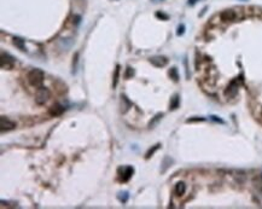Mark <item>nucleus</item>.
Wrapping results in <instances>:
<instances>
[{
	"label": "nucleus",
	"instance_id": "f257e3e1",
	"mask_svg": "<svg viewBox=\"0 0 262 209\" xmlns=\"http://www.w3.org/2000/svg\"><path fill=\"white\" fill-rule=\"evenodd\" d=\"M44 79H45V74L41 69H31L27 75V80L29 85L35 88L41 87Z\"/></svg>",
	"mask_w": 262,
	"mask_h": 209
},
{
	"label": "nucleus",
	"instance_id": "f03ea898",
	"mask_svg": "<svg viewBox=\"0 0 262 209\" xmlns=\"http://www.w3.org/2000/svg\"><path fill=\"white\" fill-rule=\"evenodd\" d=\"M51 97V92L47 87H39L36 90V94H35V102L39 104V105H42L45 104L48 99Z\"/></svg>",
	"mask_w": 262,
	"mask_h": 209
},
{
	"label": "nucleus",
	"instance_id": "7ed1b4c3",
	"mask_svg": "<svg viewBox=\"0 0 262 209\" xmlns=\"http://www.w3.org/2000/svg\"><path fill=\"white\" fill-rule=\"evenodd\" d=\"M16 59L11 55L1 52V61H0V67L1 69H12L15 67Z\"/></svg>",
	"mask_w": 262,
	"mask_h": 209
},
{
	"label": "nucleus",
	"instance_id": "20e7f679",
	"mask_svg": "<svg viewBox=\"0 0 262 209\" xmlns=\"http://www.w3.org/2000/svg\"><path fill=\"white\" fill-rule=\"evenodd\" d=\"M16 128V122L11 121L10 119L5 117V116H1L0 117V131L1 132H5V131H11Z\"/></svg>",
	"mask_w": 262,
	"mask_h": 209
},
{
	"label": "nucleus",
	"instance_id": "39448f33",
	"mask_svg": "<svg viewBox=\"0 0 262 209\" xmlns=\"http://www.w3.org/2000/svg\"><path fill=\"white\" fill-rule=\"evenodd\" d=\"M121 170H122V173H121V175H120V180L123 181V182L129 180V179L132 178L133 173H134V168L132 167V166H126V167H123Z\"/></svg>",
	"mask_w": 262,
	"mask_h": 209
},
{
	"label": "nucleus",
	"instance_id": "423d86ee",
	"mask_svg": "<svg viewBox=\"0 0 262 209\" xmlns=\"http://www.w3.org/2000/svg\"><path fill=\"white\" fill-rule=\"evenodd\" d=\"M150 63H151V64H153L155 67H157V68H162V67L167 65V63H168V59H167L166 57L156 56V57H152V58H150Z\"/></svg>",
	"mask_w": 262,
	"mask_h": 209
},
{
	"label": "nucleus",
	"instance_id": "0eeeda50",
	"mask_svg": "<svg viewBox=\"0 0 262 209\" xmlns=\"http://www.w3.org/2000/svg\"><path fill=\"white\" fill-rule=\"evenodd\" d=\"M220 18L223 22H230L235 19V12L233 10H225L220 14Z\"/></svg>",
	"mask_w": 262,
	"mask_h": 209
},
{
	"label": "nucleus",
	"instance_id": "6e6552de",
	"mask_svg": "<svg viewBox=\"0 0 262 209\" xmlns=\"http://www.w3.org/2000/svg\"><path fill=\"white\" fill-rule=\"evenodd\" d=\"M237 92H238V85H237V81H232L230 86L227 87V90H226V96L227 97H235V94H237Z\"/></svg>",
	"mask_w": 262,
	"mask_h": 209
},
{
	"label": "nucleus",
	"instance_id": "1a4fd4ad",
	"mask_svg": "<svg viewBox=\"0 0 262 209\" xmlns=\"http://www.w3.org/2000/svg\"><path fill=\"white\" fill-rule=\"evenodd\" d=\"M172 163H173V160L170 158V157H168L166 156L164 157V160H163V162H162V168H161V173H166V170L168 168L172 166Z\"/></svg>",
	"mask_w": 262,
	"mask_h": 209
},
{
	"label": "nucleus",
	"instance_id": "9d476101",
	"mask_svg": "<svg viewBox=\"0 0 262 209\" xmlns=\"http://www.w3.org/2000/svg\"><path fill=\"white\" fill-rule=\"evenodd\" d=\"M121 98H122V99H121V107L123 108V109H122V112H126L131 107H132V103L128 100V98L126 97V96H121Z\"/></svg>",
	"mask_w": 262,
	"mask_h": 209
},
{
	"label": "nucleus",
	"instance_id": "9b49d317",
	"mask_svg": "<svg viewBox=\"0 0 262 209\" xmlns=\"http://www.w3.org/2000/svg\"><path fill=\"white\" fill-rule=\"evenodd\" d=\"M186 191V185L185 182H178L175 185V194L178 196H182Z\"/></svg>",
	"mask_w": 262,
	"mask_h": 209
},
{
	"label": "nucleus",
	"instance_id": "f8f14e48",
	"mask_svg": "<svg viewBox=\"0 0 262 209\" xmlns=\"http://www.w3.org/2000/svg\"><path fill=\"white\" fill-rule=\"evenodd\" d=\"M14 44L17 48H19L21 51H26V45H24V40L21 38H14Z\"/></svg>",
	"mask_w": 262,
	"mask_h": 209
},
{
	"label": "nucleus",
	"instance_id": "ddd939ff",
	"mask_svg": "<svg viewBox=\"0 0 262 209\" xmlns=\"http://www.w3.org/2000/svg\"><path fill=\"white\" fill-rule=\"evenodd\" d=\"M63 111H64V108H63V107H60V105H55V107L51 108L50 114L53 115V116H57V115H60Z\"/></svg>",
	"mask_w": 262,
	"mask_h": 209
},
{
	"label": "nucleus",
	"instance_id": "4468645a",
	"mask_svg": "<svg viewBox=\"0 0 262 209\" xmlns=\"http://www.w3.org/2000/svg\"><path fill=\"white\" fill-rule=\"evenodd\" d=\"M120 65H116V69H115V73H114V81H112V87L115 88L117 84H119V77H120Z\"/></svg>",
	"mask_w": 262,
	"mask_h": 209
},
{
	"label": "nucleus",
	"instance_id": "2eb2a0df",
	"mask_svg": "<svg viewBox=\"0 0 262 209\" xmlns=\"http://www.w3.org/2000/svg\"><path fill=\"white\" fill-rule=\"evenodd\" d=\"M179 102H180L179 96H178V94H175L174 97L172 98V102H170V109H172V110H175V109L179 107Z\"/></svg>",
	"mask_w": 262,
	"mask_h": 209
},
{
	"label": "nucleus",
	"instance_id": "dca6fc26",
	"mask_svg": "<svg viewBox=\"0 0 262 209\" xmlns=\"http://www.w3.org/2000/svg\"><path fill=\"white\" fill-rule=\"evenodd\" d=\"M160 146H161L160 144H156L155 146H152L151 149H150V150H149V151L146 153V155H145V158H146V160H149V158H150V157L152 156V155L156 153V151H157L158 149H160Z\"/></svg>",
	"mask_w": 262,
	"mask_h": 209
},
{
	"label": "nucleus",
	"instance_id": "f3484780",
	"mask_svg": "<svg viewBox=\"0 0 262 209\" xmlns=\"http://www.w3.org/2000/svg\"><path fill=\"white\" fill-rule=\"evenodd\" d=\"M117 198H119V201H120V202L126 203V202L128 201V198H129V195H128V192H127V191H124V192H120V194L117 195Z\"/></svg>",
	"mask_w": 262,
	"mask_h": 209
},
{
	"label": "nucleus",
	"instance_id": "a211bd4d",
	"mask_svg": "<svg viewBox=\"0 0 262 209\" xmlns=\"http://www.w3.org/2000/svg\"><path fill=\"white\" fill-rule=\"evenodd\" d=\"M77 64H79V52H76L74 55V58H73V73H76Z\"/></svg>",
	"mask_w": 262,
	"mask_h": 209
},
{
	"label": "nucleus",
	"instance_id": "6ab92c4d",
	"mask_svg": "<svg viewBox=\"0 0 262 209\" xmlns=\"http://www.w3.org/2000/svg\"><path fill=\"white\" fill-rule=\"evenodd\" d=\"M169 75H170V77H172L174 81H178V80H179V75H178V70H177V68H172L170 71H169Z\"/></svg>",
	"mask_w": 262,
	"mask_h": 209
},
{
	"label": "nucleus",
	"instance_id": "aec40b11",
	"mask_svg": "<svg viewBox=\"0 0 262 209\" xmlns=\"http://www.w3.org/2000/svg\"><path fill=\"white\" fill-rule=\"evenodd\" d=\"M162 116H163L162 114H157V115H156V116H155V117L152 119V121H150V123H149V126H150V127H152V126L155 125V123H156V122H157V121H158V120H160L161 117H162Z\"/></svg>",
	"mask_w": 262,
	"mask_h": 209
},
{
	"label": "nucleus",
	"instance_id": "412c9836",
	"mask_svg": "<svg viewBox=\"0 0 262 209\" xmlns=\"http://www.w3.org/2000/svg\"><path fill=\"white\" fill-rule=\"evenodd\" d=\"M133 74H134V70H133V68H131V67H128L127 68V73H126V79H129L131 76H133Z\"/></svg>",
	"mask_w": 262,
	"mask_h": 209
},
{
	"label": "nucleus",
	"instance_id": "4be33fe9",
	"mask_svg": "<svg viewBox=\"0 0 262 209\" xmlns=\"http://www.w3.org/2000/svg\"><path fill=\"white\" fill-rule=\"evenodd\" d=\"M184 31H185V26L184 24H180L179 27H178V31H177V35H182L184 34Z\"/></svg>",
	"mask_w": 262,
	"mask_h": 209
},
{
	"label": "nucleus",
	"instance_id": "5701e85b",
	"mask_svg": "<svg viewBox=\"0 0 262 209\" xmlns=\"http://www.w3.org/2000/svg\"><path fill=\"white\" fill-rule=\"evenodd\" d=\"M74 18H75V24H79L80 23V16H74Z\"/></svg>",
	"mask_w": 262,
	"mask_h": 209
},
{
	"label": "nucleus",
	"instance_id": "b1692460",
	"mask_svg": "<svg viewBox=\"0 0 262 209\" xmlns=\"http://www.w3.org/2000/svg\"><path fill=\"white\" fill-rule=\"evenodd\" d=\"M196 2V0H189V4H191V5H193Z\"/></svg>",
	"mask_w": 262,
	"mask_h": 209
}]
</instances>
